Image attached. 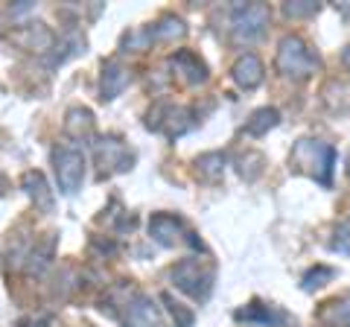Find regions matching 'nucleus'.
<instances>
[{"label":"nucleus","mask_w":350,"mask_h":327,"mask_svg":"<svg viewBox=\"0 0 350 327\" xmlns=\"http://www.w3.org/2000/svg\"><path fill=\"white\" fill-rule=\"evenodd\" d=\"M283 12L289 18H310V15L319 12V3H312V0H295V3L283 6Z\"/></svg>","instance_id":"15"},{"label":"nucleus","mask_w":350,"mask_h":327,"mask_svg":"<svg viewBox=\"0 0 350 327\" xmlns=\"http://www.w3.org/2000/svg\"><path fill=\"white\" fill-rule=\"evenodd\" d=\"M149 228H152V237H155L161 246H175V243H181V237H190V234H184L181 220H175V216H167V213L155 216Z\"/></svg>","instance_id":"8"},{"label":"nucleus","mask_w":350,"mask_h":327,"mask_svg":"<svg viewBox=\"0 0 350 327\" xmlns=\"http://www.w3.org/2000/svg\"><path fill=\"white\" fill-rule=\"evenodd\" d=\"M234 319L237 322H248V324H260V327H283V324H289L286 313H280L278 307H269V304H260V301H251L248 307L237 310Z\"/></svg>","instance_id":"5"},{"label":"nucleus","mask_w":350,"mask_h":327,"mask_svg":"<svg viewBox=\"0 0 350 327\" xmlns=\"http://www.w3.org/2000/svg\"><path fill=\"white\" fill-rule=\"evenodd\" d=\"M129 327H161V313L155 310V304L140 298L129 313Z\"/></svg>","instance_id":"11"},{"label":"nucleus","mask_w":350,"mask_h":327,"mask_svg":"<svg viewBox=\"0 0 350 327\" xmlns=\"http://www.w3.org/2000/svg\"><path fill=\"white\" fill-rule=\"evenodd\" d=\"M342 59H345V64H347V68H350V47L345 50V56H342Z\"/></svg>","instance_id":"19"},{"label":"nucleus","mask_w":350,"mask_h":327,"mask_svg":"<svg viewBox=\"0 0 350 327\" xmlns=\"http://www.w3.org/2000/svg\"><path fill=\"white\" fill-rule=\"evenodd\" d=\"M336 278V269H330V266H315V269H310L304 275V289H319V287H324V283H330Z\"/></svg>","instance_id":"13"},{"label":"nucleus","mask_w":350,"mask_h":327,"mask_svg":"<svg viewBox=\"0 0 350 327\" xmlns=\"http://www.w3.org/2000/svg\"><path fill=\"white\" fill-rule=\"evenodd\" d=\"M234 36L239 41H254L269 27V6L266 3H239L231 15Z\"/></svg>","instance_id":"3"},{"label":"nucleus","mask_w":350,"mask_h":327,"mask_svg":"<svg viewBox=\"0 0 350 327\" xmlns=\"http://www.w3.org/2000/svg\"><path fill=\"white\" fill-rule=\"evenodd\" d=\"M120 73H123V70H111V73H108V85H103V91H105L108 96H114V94L120 91V85H123L126 76H120Z\"/></svg>","instance_id":"17"},{"label":"nucleus","mask_w":350,"mask_h":327,"mask_svg":"<svg viewBox=\"0 0 350 327\" xmlns=\"http://www.w3.org/2000/svg\"><path fill=\"white\" fill-rule=\"evenodd\" d=\"M336 9H338V12H342L345 18H350V3H336Z\"/></svg>","instance_id":"18"},{"label":"nucleus","mask_w":350,"mask_h":327,"mask_svg":"<svg viewBox=\"0 0 350 327\" xmlns=\"http://www.w3.org/2000/svg\"><path fill=\"white\" fill-rule=\"evenodd\" d=\"M155 32H158L161 38H181L187 29H184V24H181L178 18H163V24H161Z\"/></svg>","instance_id":"16"},{"label":"nucleus","mask_w":350,"mask_h":327,"mask_svg":"<svg viewBox=\"0 0 350 327\" xmlns=\"http://www.w3.org/2000/svg\"><path fill=\"white\" fill-rule=\"evenodd\" d=\"M172 64L181 70V76H184V82L187 85H202V82H207V64L196 56V53H190V50H181L178 56H172Z\"/></svg>","instance_id":"7"},{"label":"nucleus","mask_w":350,"mask_h":327,"mask_svg":"<svg viewBox=\"0 0 350 327\" xmlns=\"http://www.w3.org/2000/svg\"><path fill=\"white\" fill-rule=\"evenodd\" d=\"M222 167H225L222 152H207V155L196 158V170L204 172V176H216V172H222Z\"/></svg>","instance_id":"14"},{"label":"nucleus","mask_w":350,"mask_h":327,"mask_svg":"<svg viewBox=\"0 0 350 327\" xmlns=\"http://www.w3.org/2000/svg\"><path fill=\"white\" fill-rule=\"evenodd\" d=\"M231 73H234V82L243 91H254L257 85L262 82V62L254 56V53H245V56L237 59Z\"/></svg>","instance_id":"6"},{"label":"nucleus","mask_w":350,"mask_h":327,"mask_svg":"<svg viewBox=\"0 0 350 327\" xmlns=\"http://www.w3.org/2000/svg\"><path fill=\"white\" fill-rule=\"evenodd\" d=\"M319 322L324 327H350V296L327 301L319 310Z\"/></svg>","instance_id":"9"},{"label":"nucleus","mask_w":350,"mask_h":327,"mask_svg":"<svg viewBox=\"0 0 350 327\" xmlns=\"http://www.w3.org/2000/svg\"><path fill=\"white\" fill-rule=\"evenodd\" d=\"M295 152L301 155H310L306 161H295L298 167H312V179H319L324 187L330 184V176H333V167H336V149L330 144H321V140H301Z\"/></svg>","instance_id":"4"},{"label":"nucleus","mask_w":350,"mask_h":327,"mask_svg":"<svg viewBox=\"0 0 350 327\" xmlns=\"http://www.w3.org/2000/svg\"><path fill=\"white\" fill-rule=\"evenodd\" d=\"M172 280H175V287L184 289L190 298L207 301V296H211V289H213V269H204L202 260L187 257L172 269Z\"/></svg>","instance_id":"2"},{"label":"nucleus","mask_w":350,"mask_h":327,"mask_svg":"<svg viewBox=\"0 0 350 327\" xmlns=\"http://www.w3.org/2000/svg\"><path fill=\"white\" fill-rule=\"evenodd\" d=\"M278 123H280L278 108H257V112L251 114V120L245 123V135L248 138H262V135H269Z\"/></svg>","instance_id":"10"},{"label":"nucleus","mask_w":350,"mask_h":327,"mask_svg":"<svg viewBox=\"0 0 350 327\" xmlns=\"http://www.w3.org/2000/svg\"><path fill=\"white\" fill-rule=\"evenodd\" d=\"M275 68L283 76H292V79H310L315 68H319V56H315L312 47L306 44L304 38L286 36V38H280V44H278Z\"/></svg>","instance_id":"1"},{"label":"nucleus","mask_w":350,"mask_h":327,"mask_svg":"<svg viewBox=\"0 0 350 327\" xmlns=\"http://www.w3.org/2000/svg\"><path fill=\"white\" fill-rule=\"evenodd\" d=\"M163 304L170 307L172 319H175V327H193V322H196V313L193 310H187L184 304H178V301L170 296V292H163Z\"/></svg>","instance_id":"12"}]
</instances>
